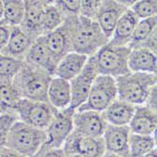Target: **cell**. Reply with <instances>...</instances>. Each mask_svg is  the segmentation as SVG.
Listing matches in <instances>:
<instances>
[{"mask_svg": "<svg viewBox=\"0 0 157 157\" xmlns=\"http://www.w3.org/2000/svg\"><path fill=\"white\" fill-rule=\"evenodd\" d=\"M47 3L48 1H25V16L21 27L33 40L44 35L42 24Z\"/></svg>", "mask_w": 157, "mask_h": 157, "instance_id": "16", "label": "cell"}, {"mask_svg": "<svg viewBox=\"0 0 157 157\" xmlns=\"http://www.w3.org/2000/svg\"><path fill=\"white\" fill-rule=\"evenodd\" d=\"M79 16L68 15L64 23L53 32L45 35L48 48L58 64L62 58L73 52V42Z\"/></svg>", "mask_w": 157, "mask_h": 157, "instance_id": "8", "label": "cell"}, {"mask_svg": "<svg viewBox=\"0 0 157 157\" xmlns=\"http://www.w3.org/2000/svg\"><path fill=\"white\" fill-rule=\"evenodd\" d=\"M1 113L15 111L23 99L13 83H1Z\"/></svg>", "mask_w": 157, "mask_h": 157, "instance_id": "27", "label": "cell"}, {"mask_svg": "<svg viewBox=\"0 0 157 157\" xmlns=\"http://www.w3.org/2000/svg\"><path fill=\"white\" fill-rule=\"evenodd\" d=\"M132 52L130 46H115L108 42L93 56L99 75L120 77L131 73L129 58Z\"/></svg>", "mask_w": 157, "mask_h": 157, "instance_id": "5", "label": "cell"}, {"mask_svg": "<svg viewBox=\"0 0 157 157\" xmlns=\"http://www.w3.org/2000/svg\"><path fill=\"white\" fill-rule=\"evenodd\" d=\"M60 10L66 15L79 16L81 12V1L80 0H63V1H56Z\"/></svg>", "mask_w": 157, "mask_h": 157, "instance_id": "33", "label": "cell"}, {"mask_svg": "<svg viewBox=\"0 0 157 157\" xmlns=\"http://www.w3.org/2000/svg\"><path fill=\"white\" fill-rule=\"evenodd\" d=\"M144 157H157V148L151 151V152H149L148 154H146Z\"/></svg>", "mask_w": 157, "mask_h": 157, "instance_id": "39", "label": "cell"}, {"mask_svg": "<svg viewBox=\"0 0 157 157\" xmlns=\"http://www.w3.org/2000/svg\"><path fill=\"white\" fill-rule=\"evenodd\" d=\"M25 63V60L1 55V59H0L1 83H13L17 75L23 69Z\"/></svg>", "mask_w": 157, "mask_h": 157, "instance_id": "26", "label": "cell"}, {"mask_svg": "<svg viewBox=\"0 0 157 157\" xmlns=\"http://www.w3.org/2000/svg\"><path fill=\"white\" fill-rule=\"evenodd\" d=\"M146 105L151 108L152 110L157 112V84L155 86H153L152 89L150 91L148 100L146 102Z\"/></svg>", "mask_w": 157, "mask_h": 157, "instance_id": "36", "label": "cell"}, {"mask_svg": "<svg viewBox=\"0 0 157 157\" xmlns=\"http://www.w3.org/2000/svg\"><path fill=\"white\" fill-rule=\"evenodd\" d=\"M1 8V23L10 26H21L25 16V1L22 0H3Z\"/></svg>", "mask_w": 157, "mask_h": 157, "instance_id": "24", "label": "cell"}, {"mask_svg": "<svg viewBox=\"0 0 157 157\" xmlns=\"http://www.w3.org/2000/svg\"><path fill=\"white\" fill-rule=\"evenodd\" d=\"M140 46H144L149 48L150 50L153 51L155 54H157V26L153 29V31L151 33L147 40L144 42L143 44Z\"/></svg>", "mask_w": 157, "mask_h": 157, "instance_id": "35", "label": "cell"}, {"mask_svg": "<svg viewBox=\"0 0 157 157\" xmlns=\"http://www.w3.org/2000/svg\"><path fill=\"white\" fill-rule=\"evenodd\" d=\"M152 138H153V141H154V144H155V147L157 148V127H156V129L154 130L153 134L151 135Z\"/></svg>", "mask_w": 157, "mask_h": 157, "instance_id": "40", "label": "cell"}, {"mask_svg": "<svg viewBox=\"0 0 157 157\" xmlns=\"http://www.w3.org/2000/svg\"><path fill=\"white\" fill-rule=\"evenodd\" d=\"M0 157H27L20 152H17L8 147L2 146L0 150Z\"/></svg>", "mask_w": 157, "mask_h": 157, "instance_id": "37", "label": "cell"}, {"mask_svg": "<svg viewBox=\"0 0 157 157\" xmlns=\"http://www.w3.org/2000/svg\"><path fill=\"white\" fill-rule=\"evenodd\" d=\"M131 73L157 74V54L144 46L132 48L129 58Z\"/></svg>", "mask_w": 157, "mask_h": 157, "instance_id": "19", "label": "cell"}, {"mask_svg": "<svg viewBox=\"0 0 157 157\" xmlns=\"http://www.w3.org/2000/svg\"><path fill=\"white\" fill-rule=\"evenodd\" d=\"M102 1H95V0H83L81 1V12L80 16L85 18L96 20Z\"/></svg>", "mask_w": 157, "mask_h": 157, "instance_id": "32", "label": "cell"}, {"mask_svg": "<svg viewBox=\"0 0 157 157\" xmlns=\"http://www.w3.org/2000/svg\"><path fill=\"white\" fill-rule=\"evenodd\" d=\"M130 126H115L108 124L104 134L106 151L121 157H130Z\"/></svg>", "mask_w": 157, "mask_h": 157, "instance_id": "13", "label": "cell"}, {"mask_svg": "<svg viewBox=\"0 0 157 157\" xmlns=\"http://www.w3.org/2000/svg\"><path fill=\"white\" fill-rule=\"evenodd\" d=\"M139 20L157 16V0H141L136 1L131 7Z\"/></svg>", "mask_w": 157, "mask_h": 157, "instance_id": "30", "label": "cell"}, {"mask_svg": "<svg viewBox=\"0 0 157 157\" xmlns=\"http://www.w3.org/2000/svg\"><path fill=\"white\" fill-rule=\"evenodd\" d=\"M108 123L103 113L92 110H76L74 116L75 130L93 137H103Z\"/></svg>", "mask_w": 157, "mask_h": 157, "instance_id": "12", "label": "cell"}, {"mask_svg": "<svg viewBox=\"0 0 157 157\" xmlns=\"http://www.w3.org/2000/svg\"><path fill=\"white\" fill-rule=\"evenodd\" d=\"M109 42L96 20L79 15L78 25L73 42V51L88 56H95L101 48Z\"/></svg>", "mask_w": 157, "mask_h": 157, "instance_id": "4", "label": "cell"}, {"mask_svg": "<svg viewBox=\"0 0 157 157\" xmlns=\"http://www.w3.org/2000/svg\"><path fill=\"white\" fill-rule=\"evenodd\" d=\"M156 26H157V16L139 20L135 30L132 41L130 44V47L135 48L143 44Z\"/></svg>", "mask_w": 157, "mask_h": 157, "instance_id": "29", "label": "cell"}, {"mask_svg": "<svg viewBox=\"0 0 157 157\" xmlns=\"http://www.w3.org/2000/svg\"><path fill=\"white\" fill-rule=\"evenodd\" d=\"M154 149H156V147L151 136L131 134L130 157H144Z\"/></svg>", "mask_w": 157, "mask_h": 157, "instance_id": "28", "label": "cell"}, {"mask_svg": "<svg viewBox=\"0 0 157 157\" xmlns=\"http://www.w3.org/2000/svg\"><path fill=\"white\" fill-rule=\"evenodd\" d=\"M33 41L34 40L21 26H14L9 44L1 50V55L25 61V56Z\"/></svg>", "mask_w": 157, "mask_h": 157, "instance_id": "22", "label": "cell"}, {"mask_svg": "<svg viewBox=\"0 0 157 157\" xmlns=\"http://www.w3.org/2000/svg\"><path fill=\"white\" fill-rule=\"evenodd\" d=\"M104 157H121V156H119V155H117V154H114V153H111V152L106 151V152H105V154L104 155Z\"/></svg>", "mask_w": 157, "mask_h": 157, "instance_id": "41", "label": "cell"}, {"mask_svg": "<svg viewBox=\"0 0 157 157\" xmlns=\"http://www.w3.org/2000/svg\"><path fill=\"white\" fill-rule=\"evenodd\" d=\"M18 121H20V119L15 111L1 113V118H0V122H1L0 123V126H1V131H0L1 146L5 143V140H6L10 129Z\"/></svg>", "mask_w": 157, "mask_h": 157, "instance_id": "31", "label": "cell"}, {"mask_svg": "<svg viewBox=\"0 0 157 157\" xmlns=\"http://www.w3.org/2000/svg\"><path fill=\"white\" fill-rule=\"evenodd\" d=\"M89 59L88 56L80 53L74 51L69 53L56 65L54 76L71 82L82 73L89 61Z\"/></svg>", "mask_w": 157, "mask_h": 157, "instance_id": "17", "label": "cell"}, {"mask_svg": "<svg viewBox=\"0 0 157 157\" xmlns=\"http://www.w3.org/2000/svg\"><path fill=\"white\" fill-rule=\"evenodd\" d=\"M48 102L56 110L71 107L72 89L70 81L54 76L48 88Z\"/></svg>", "mask_w": 157, "mask_h": 157, "instance_id": "20", "label": "cell"}, {"mask_svg": "<svg viewBox=\"0 0 157 157\" xmlns=\"http://www.w3.org/2000/svg\"><path fill=\"white\" fill-rule=\"evenodd\" d=\"M118 99V87L115 77L100 75L95 79L89 98L77 110H92L103 113Z\"/></svg>", "mask_w": 157, "mask_h": 157, "instance_id": "7", "label": "cell"}, {"mask_svg": "<svg viewBox=\"0 0 157 157\" xmlns=\"http://www.w3.org/2000/svg\"><path fill=\"white\" fill-rule=\"evenodd\" d=\"M36 157H67L63 149H58V150H50L45 152H42Z\"/></svg>", "mask_w": 157, "mask_h": 157, "instance_id": "38", "label": "cell"}, {"mask_svg": "<svg viewBox=\"0 0 157 157\" xmlns=\"http://www.w3.org/2000/svg\"><path fill=\"white\" fill-rule=\"evenodd\" d=\"M139 18L128 9L120 19L109 42L115 46H130Z\"/></svg>", "mask_w": 157, "mask_h": 157, "instance_id": "18", "label": "cell"}, {"mask_svg": "<svg viewBox=\"0 0 157 157\" xmlns=\"http://www.w3.org/2000/svg\"><path fill=\"white\" fill-rule=\"evenodd\" d=\"M99 72L94 56L89 59V61L82 71V73L71 81L72 89V105L71 107L77 110L81 107L89 98L92 85L98 77Z\"/></svg>", "mask_w": 157, "mask_h": 157, "instance_id": "11", "label": "cell"}, {"mask_svg": "<svg viewBox=\"0 0 157 157\" xmlns=\"http://www.w3.org/2000/svg\"><path fill=\"white\" fill-rule=\"evenodd\" d=\"M128 9L129 8L126 7L122 1H102L96 21L109 40L113 36L120 19Z\"/></svg>", "mask_w": 157, "mask_h": 157, "instance_id": "15", "label": "cell"}, {"mask_svg": "<svg viewBox=\"0 0 157 157\" xmlns=\"http://www.w3.org/2000/svg\"><path fill=\"white\" fill-rule=\"evenodd\" d=\"M12 30H13L12 26L1 23V25H0V47H1V50L4 49L9 44L10 39L12 34Z\"/></svg>", "mask_w": 157, "mask_h": 157, "instance_id": "34", "label": "cell"}, {"mask_svg": "<svg viewBox=\"0 0 157 157\" xmlns=\"http://www.w3.org/2000/svg\"><path fill=\"white\" fill-rule=\"evenodd\" d=\"M136 108V105L118 98L105 111L103 112V115L108 124L115 126H128L130 125L135 116Z\"/></svg>", "mask_w": 157, "mask_h": 157, "instance_id": "23", "label": "cell"}, {"mask_svg": "<svg viewBox=\"0 0 157 157\" xmlns=\"http://www.w3.org/2000/svg\"><path fill=\"white\" fill-rule=\"evenodd\" d=\"M66 156L80 155L83 157H104L106 152L103 137H93L75 130L71 134L63 146Z\"/></svg>", "mask_w": 157, "mask_h": 157, "instance_id": "10", "label": "cell"}, {"mask_svg": "<svg viewBox=\"0 0 157 157\" xmlns=\"http://www.w3.org/2000/svg\"><path fill=\"white\" fill-rule=\"evenodd\" d=\"M75 111L72 107L64 110H56L51 123L45 130L47 135L46 141L37 155L50 150L63 148L66 140L75 130L74 116Z\"/></svg>", "mask_w": 157, "mask_h": 157, "instance_id": "6", "label": "cell"}, {"mask_svg": "<svg viewBox=\"0 0 157 157\" xmlns=\"http://www.w3.org/2000/svg\"><path fill=\"white\" fill-rule=\"evenodd\" d=\"M53 77L45 71L25 62L13 84L23 99L48 102V88Z\"/></svg>", "mask_w": 157, "mask_h": 157, "instance_id": "2", "label": "cell"}, {"mask_svg": "<svg viewBox=\"0 0 157 157\" xmlns=\"http://www.w3.org/2000/svg\"><path fill=\"white\" fill-rule=\"evenodd\" d=\"M25 62L42 71H45L54 76L58 64L55 61L48 48L45 35H41L34 40L25 56Z\"/></svg>", "mask_w": 157, "mask_h": 157, "instance_id": "14", "label": "cell"}, {"mask_svg": "<svg viewBox=\"0 0 157 157\" xmlns=\"http://www.w3.org/2000/svg\"><path fill=\"white\" fill-rule=\"evenodd\" d=\"M118 98L133 105H145L150 91L157 84L155 74L130 73L116 78Z\"/></svg>", "mask_w": 157, "mask_h": 157, "instance_id": "3", "label": "cell"}, {"mask_svg": "<svg viewBox=\"0 0 157 157\" xmlns=\"http://www.w3.org/2000/svg\"><path fill=\"white\" fill-rule=\"evenodd\" d=\"M67 157H83V156H80V155H76V154H75V155H69V156H67Z\"/></svg>", "mask_w": 157, "mask_h": 157, "instance_id": "42", "label": "cell"}, {"mask_svg": "<svg viewBox=\"0 0 157 157\" xmlns=\"http://www.w3.org/2000/svg\"><path fill=\"white\" fill-rule=\"evenodd\" d=\"M46 138L45 130L38 129L22 121H18L10 129L2 146L27 157H36L44 145Z\"/></svg>", "mask_w": 157, "mask_h": 157, "instance_id": "1", "label": "cell"}, {"mask_svg": "<svg viewBox=\"0 0 157 157\" xmlns=\"http://www.w3.org/2000/svg\"><path fill=\"white\" fill-rule=\"evenodd\" d=\"M67 15L56 5V1H48L44 17V24H42V32L44 35H47L56 28H59L65 21Z\"/></svg>", "mask_w": 157, "mask_h": 157, "instance_id": "25", "label": "cell"}, {"mask_svg": "<svg viewBox=\"0 0 157 157\" xmlns=\"http://www.w3.org/2000/svg\"><path fill=\"white\" fill-rule=\"evenodd\" d=\"M129 126L132 134L151 136L157 127V112L146 104L136 106L135 116Z\"/></svg>", "mask_w": 157, "mask_h": 157, "instance_id": "21", "label": "cell"}, {"mask_svg": "<svg viewBox=\"0 0 157 157\" xmlns=\"http://www.w3.org/2000/svg\"><path fill=\"white\" fill-rule=\"evenodd\" d=\"M15 112L20 121L38 129L46 130L51 123L56 109L49 102L33 101L22 99L19 102Z\"/></svg>", "mask_w": 157, "mask_h": 157, "instance_id": "9", "label": "cell"}]
</instances>
